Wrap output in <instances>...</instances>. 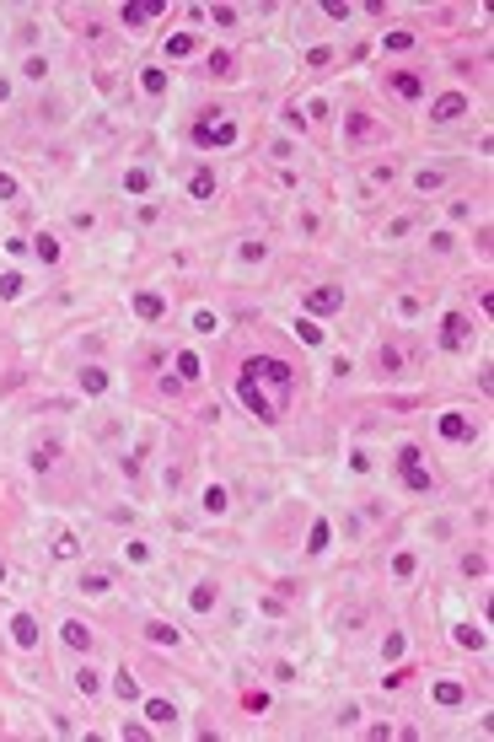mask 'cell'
Listing matches in <instances>:
<instances>
[{"label":"cell","instance_id":"obj_1","mask_svg":"<svg viewBox=\"0 0 494 742\" xmlns=\"http://www.w3.org/2000/svg\"><path fill=\"white\" fill-rule=\"evenodd\" d=\"M247 371H252V377H269L279 393L290 387V366H285V360H247Z\"/></svg>","mask_w":494,"mask_h":742},{"label":"cell","instance_id":"obj_2","mask_svg":"<svg viewBox=\"0 0 494 742\" xmlns=\"http://www.w3.org/2000/svg\"><path fill=\"white\" fill-rule=\"evenodd\" d=\"M403 479L414 484V489H430V474L419 468V452H414V447H403Z\"/></svg>","mask_w":494,"mask_h":742},{"label":"cell","instance_id":"obj_3","mask_svg":"<svg viewBox=\"0 0 494 742\" xmlns=\"http://www.w3.org/2000/svg\"><path fill=\"white\" fill-rule=\"evenodd\" d=\"M462 113H467V97H457V92H446L435 102V119H440V124H451V119H462Z\"/></svg>","mask_w":494,"mask_h":742},{"label":"cell","instance_id":"obj_4","mask_svg":"<svg viewBox=\"0 0 494 742\" xmlns=\"http://www.w3.org/2000/svg\"><path fill=\"white\" fill-rule=\"evenodd\" d=\"M339 301H344V296H339L333 286H322V290H311V296H307V307H311V312H333Z\"/></svg>","mask_w":494,"mask_h":742},{"label":"cell","instance_id":"obj_5","mask_svg":"<svg viewBox=\"0 0 494 742\" xmlns=\"http://www.w3.org/2000/svg\"><path fill=\"white\" fill-rule=\"evenodd\" d=\"M349 135H355V140H376V135H381V124H376V119H366V113H349Z\"/></svg>","mask_w":494,"mask_h":742},{"label":"cell","instance_id":"obj_6","mask_svg":"<svg viewBox=\"0 0 494 742\" xmlns=\"http://www.w3.org/2000/svg\"><path fill=\"white\" fill-rule=\"evenodd\" d=\"M440 436H451V441H467V436H473V425H467L462 415H446V419H440Z\"/></svg>","mask_w":494,"mask_h":742},{"label":"cell","instance_id":"obj_7","mask_svg":"<svg viewBox=\"0 0 494 742\" xmlns=\"http://www.w3.org/2000/svg\"><path fill=\"white\" fill-rule=\"evenodd\" d=\"M446 345H451V350H457V345H467V318H457V312L446 318Z\"/></svg>","mask_w":494,"mask_h":742},{"label":"cell","instance_id":"obj_8","mask_svg":"<svg viewBox=\"0 0 494 742\" xmlns=\"http://www.w3.org/2000/svg\"><path fill=\"white\" fill-rule=\"evenodd\" d=\"M108 586H113V576H108V570H86V576H81V592H108Z\"/></svg>","mask_w":494,"mask_h":742},{"label":"cell","instance_id":"obj_9","mask_svg":"<svg viewBox=\"0 0 494 742\" xmlns=\"http://www.w3.org/2000/svg\"><path fill=\"white\" fill-rule=\"evenodd\" d=\"M231 135H237L231 124H199V140H204V146H210V140H220V146H226Z\"/></svg>","mask_w":494,"mask_h":742},{"label":"cell","instance_id":"obj_10","mask_svg":"<svg viewBox=\"0 0 494 742\" xmlns=\"http://www.w3.org/2000/svg\"><path fill=\"white\" fill-rule=\"evenodd\" d=\"M193 194H199V199H210V194H215V172H210V167H199V172H193Z\"/></svg>","mask_w":494,"mask_h":742},{"label":"cell","instance_id":"obj_11","mask_svg":"<svg viewBox=\"0 0 494 742\" xmlns=\"http://www.w3.org/2000/svg\"><path fill=\"white\" fill-rule=\"evenodd\" d=\"M54 457H60V447H54V441H43V447L32 452V468H54Z\"/></svg>","mask_w":494,"mask_h":742},{"label":"cell","instance_id":"obj_12","mask_svg":"<svg viewBox=\"0 0 494 742\" xmlns=\"http://www.w3.org/2000/svg\"><path fill=\"white\" fill-rule=\"evenodd\" d=\"M64 640L81 651V645H92V629H86V624H64Z\"/></svg>","mask_w":494,"mask_h":742},{"label":"cell","instance_id":"obj_13","mask_svg":"<svg viewBox=\"0 0 494 742\" xmlns=\"http://www.w3.org/2000/svg\"><path fill=\"white\" fill-rule=\"evenodd\" d=\"M11 629H16V640H22V645H32V640H38V624H32L27 613H22V618H16V624H11Z\"/></svg>","mask_w":494,"mask_h":742},{"label":"cell","instance_id":"obj_14","mask_svg":"<svg viewBox=\"0 0 494 742\" xmlns=\"http://www.w3.org/2000/svg\"><path fill=\"white\" fill-rule=\"evenodd\" d=\"M81 387H86V393H102V387H108V377H102L97 366H86V371H81Z\"/></svg>","mask_w":494,"mask_h":742},{"label":"cell","instance_id":"obj_15","mask_svg":"<svg viewBox=\"0 0 494 742\" xmlns=\"http://www.w3.org/2000/svg\"><path fill=\"white\" fill-rule=\"evenodd\" d=\"M134 307H140V318H161V296H134Z\"/></svg>","mask_w":494,"mask_h":742},{"label":"cell","instance_id":"obj_16","mask_svg":"<svg viewBox=\"0 0 494 742\" xmlns=\"http://www.w3.org/2000/svg\"><path fill=\"white\" fill-rule=\"evenodd\" d=\"M38 258L54 264V258H60V242H54V237H38Z\"/></svg>","mask_w":494,"mask_h":742},{"label":"cell","instance_id":"obj_17","mask_svg":"<svg viewBox=\"0 0 494 742\" xmlns=\"http://www.w3.org/2000/svg\"><path fill=\"white\" fill-rule=\"evenodd\" d=\"M435 699H440V705H457V699H462V688H457V683H440V688H435Z\"/></svg>","mask_w":494,"mask_h":742},{"label":"cell","instance_id":"obj_18","mask_svg":"<svg viewBox=\"0 0 494 742\" xmlns=\"http://www.w3.org/2000/svg\"><path fill=\"white\" fill-rule=\"evenodd\" d=\"M307 548H317V554L328 548V522H317V527H311V544H307Z\"/></svg>","mask_w":494,"mask_h":742},{"label":"cell","instance_id":"obj_19","mask_svg":"<svg viewBox=\"0 0 494 742\" xmlns=\"http://www.w3.org/2000/svg\"><path fill=\"white\" fill-rule=\"evenodd\" d=\"M145 715H151V721H172V705H167V699H151V710H145Z\"/></svg>","mask_w":494,"mask_h":742},{"label":"cell","instance_id":"obj_20","mask_svg":"<svg viewBox=\"0 0 494 742\" xmlns=\"http://www.w3.org/2000/svg\"><path fill=\"white\" fill-rule=\"evenodd\" d=\"M178 371H183V377H199V355H178Z\"/></svg>","mask_w":494,"mask_h":742},{"label":"cell","instance_id":"obj_21","mask_svg":"<svg viewBox=\"0 0 494 742\" xmlns=\"http://www.w3.org/2000/svg\"><path fill=\"white\" fill-rule=\"evenodd\" d=\"M204 511H226V489H210V495H204Z\"/></svg>","mask_w":494,"mask_h":742},{"label":"cell","instance_id":"obj_22","mask_svg":"<svg viewBox=\"0 0 494 742\" xmlns=\"http://www.w3.org/2000/svg\"><path fill=\"white\" fill-rule=\"evenodd\" d=\"M392 86H398L403 97H419V81H414V76H398V81H392Z\"/></svg>","mask_w":494,"mask_h":742},{"label":"cell","instance_id":"obj_23","mask_svg":"<svg viewBox=\"0 0 494 742\" xmlns=\"http://www.w3.org/2000/svg\"><path fill=\"white\" fill-rule=\"evenodd\" d=\"M210 70H215V76H231V54H210Z\"/></svg>","mask_w":494,"mask_h":742},{"label":"cell","instance_id":"obj_24","mask_svg":"<svg viewBox=\"0 0 494 742\" xmlns=\"http://www.w3.org/2000/svg\"><path fill=\"white\" fill-rule=\"evenodd\" d=\"M75 688H81V694H97V673H75Z\"/></svg>","mask_w":494,"mask_h":742},{"label":"cell","instance_id":"obj_25","mask_svg":"<svg viewBox=\"0 0 494 742\" xmlns=\"http://www.w3.org/2000/svg\"><path fill=\"white\" fill-rule=\"evenodd\" d=\"M5 194H16V183H11V178H5V172H0V199H5Z\"/></svg>","mask_w":494,"mask_h":742}]
</instances>
